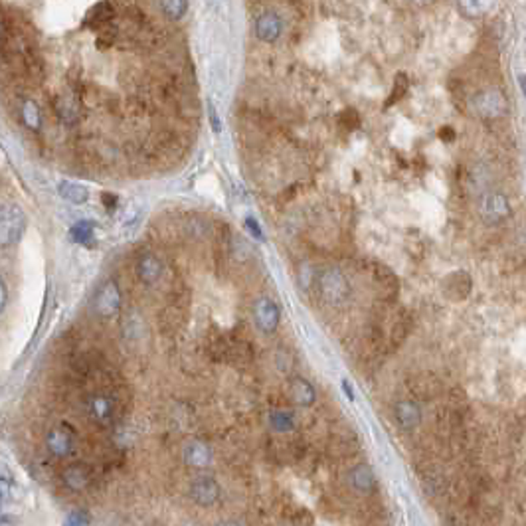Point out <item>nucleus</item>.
<instances>
[{
	"label": "nucleus",
	"instance_id": "nucleus-19",
	"mask_svg": "<svg viewBox=\"0 0 526 526\" xmlns=\"http://www.w3.org/2000/svg\"><path fill=\"white\" fill-rule=\"evenodd\" d=\"M291 398L299 406H311L315 401V390L311 386V382H307L305 378L297 376L291 380Z\"/></svg>",
	"mask_w": 526,
	"mask_h": 526
},
{
	"label": "nucleus",
	"instance_id": "nucleus-10",
	"mask_svg": "<svg viewBox=\"0 0 526 526\" xmlns=\"http://www.w3.org/2000/svg\"><path fill=\"white\" fill-rule=\"evenodd\" d=\"M190 497L194 502L202 505V507H210L220 498V487L214 479L210 477H198L190 483Z\"/></svg>",
	"mask_w": 526,
	"mask_h": 526
},
{
	"label": "nucleus",
	"instance_id": "nucleus-24",
	"mask_svg": "<svg viewBox=\"0 0 526 526\" xmlns=\"http://www.w3.org/2000/svg\"><path fill=\"white\" fill-rule=\"evenodd\" d=\"M161 6L170 20H182L190 8V2L188 0H161Z\"/></svg>",
	"mask_w": 526,
	"mask_h": 526
},
{
	"label": "nucleus",
	"instance_id": "nucleus-2",
	"mask_svg": "<svg viewBox=\"0 0 526 526\" xmlns=\"http://www.w3.org/2000/svg\"><path fill=\"white\" fill-rule=\"evenodd\" d=\"M366 271L370 275V281H372L374 289L378 293L380 301L384 303H394L396 297H398V291H400V281H398V275L380 262H370L366 265Z\"/></svg>",
	"mask_w": 526,
	"mask_h": 526
},
{
	"label": "nucleus",
	"instance_id": "nucleus-22",
	"mask_svg": "<svg viewBox=\"0 0 526 526\" xmlns=\"http://www.w3.org/2000/svg\"><path fill=\"white\" fill-rule=\"evenodd\" d=\"M22 121H24V125H26L30 131H36V133H38L42 129L40 107H38L32 99L22 105Z\"/></svg>",
	"mask_w": 526,
	"mask_h": 526
},
{
	"label": "nucleus",
	"instance_id": "nucleus-12",
	"mask_svg": "<svg viewBox=\"0 0 526 526\" xmlns=\"http://www.w3.org/2000/svg\"><path fill=\"white\" fill-rule=\"evenodd\" d=\"M62 479H64V484L69 487L71 491H82L93 481V473L83 463H71L62 471Z\"/></svg>",
	"mask_w": 526,
	"mask_h": 526
},
{
	"label": "nucleus",
	"instance_id": "nucleus-15",
	"mask_svg": "<svg viewBox=\"0 0 526 526\" xmlns=\"http://www.w3.org/2000/svg\"><path fill=\"white\" fill-rule=\"evenodd\" d=\"M410 332V317L406 311L398 309L392 317V329H390V336H388V348H398V346L406 341Z\"/></svg>",
	"mask_w": 526,
	"mask_h": 526
},
{
	"label": "nucleus",
	"instance_id": "nucleus-11",
	"mask_svg": "<svg viewBox=\"0 0 526 526\" xmlns=\"http://www.w3.org/2000/svg\"><path fill=\"white\" fill-rule=\"evenodd\" d=\"M481 212H483L484 220L493 224V221H500L502 218H507L511 212V206L502 194H487L483 198V204H481Z\"/></svg>",
	"mask_w": 526,
	"mask_h": 526
},
{
	"label": "nucleus",
	"instance_id": "nucleus-30",
	"mask_svg": "<svg viewBox=\"0 0 526 526\" xmlns=\"http://www.w3.org/2000/svg\"><path fill=\"white\" fill-rule=\"evenodd\" d=\"M10 483H12V477L6 467H2V477H0V493H2V498L6 500L8 495H10Z\"/></svg>",
	"mask_w": 526,
	"mask_h": 526
},
{
	"label": "nucleus",
	"instance_id": "nucleus-5",
	"mask_svg": "<svg viewBox=\"0 0 526 526\" xmlns=\"http://www.w3.org/2000/svg\"><path fill=\"white\" fill-rule=\"evenodd\" d=\"M46 445L50 449V453L55 457H68L73 453V447H75V435H73V429L69 428L68 424H62L54 428L48 437H46Z\"/></svg>",
	"mask_w": 526,
	"mask_h": 526
},
{
	"label": "nucleus",
	"instance_id": "nucleus-6",
	"mask_svg": "<svg viewBox=\"0 0 526 526\" xmlns=\"http://www.w3.org/2000/svg\"><path fill=\"white\" fill-rule=\"evenodd\" d=\"M253 318H255V325L257 329L263 332H273L277 331L279 327V320H281V313H279V307L273 299L269 297H262L255 307H253Z\"/></svg>",
	"mask_w": 526,
	"mask_h": 526
},
{
	"label": "nucleus",
	"instance_id": "nucleus-28",
	"mask_svg": "<svg viewBox=\"0 0 526 526\" xmlns=\"http://www.w3.org/2000/svg\"><path fill=\"white\" fill-rule=\"evenodd\" d=\"M338 119H341V123L345 125L348 131H354V129H359L360 127V117L354 109H345L341 113Z\"/></svg>",
	"mask_w": 526,
	"mask_h": 526
},
{
	"label": "nucleus",
	"instance_id": "nucleus-8",
	"mask_svg": "<svg viewBox=\"0 0 526 526\" xmlns=\"http://www.w3.org/2000/svg\"><path fill=\"white\" fill-rule=\"evenodd\" d=\"M87 412L101 428H109L115 417V401L105 394H96L87 400Z\"/></svg>",
	"mask_w": 526,
	"mask_h": 526
},
{
	"label": "nucleus",
	"instance_id": "nucleus-32",
	"mask_svg": "<svg viewBox=\"0 0 526 526\" xmlns=\"http://www.w3.org/2000/svg\"><path fill=\"white\" fill-rule=\"evenodd\" d=\"M6 305H8V283H6V279H2V283H0V307H2V311H6Z\"/></svg>",
	"mask_w": 526,
	"mask_h": 526
},
{
	"label": "nucleus",
	"instance_id": "nucleus-34",
	"mask_svg": "<svg viewBox=\"0 0 526 526\" xmlns=\"http://www.w3.org/2000/svg\"><path fill=\"white\" fill-rule=\"evenodd\" d=\"M117 200H119V198H117L115 194H107V192L103 194V204H105L107 210H109V208L113 210V208L117 206Z\"/></svg>",
	"mask_w": 526,
	"mask_h": 526
},
{
	"label": "nucleus",
	"instance_id": "nucleus-13",
	"mask_svg": "<svg viewBox=\"0 0 526 526\" xmlns=\"http://www.w3.org/2000/svg\"><path fill=\"white\" fill-rule=\"evenodd\" d=\"M137 275L145 285H152L163 275V263L152 253H143L137 262Z\"/></svg>",
	"mask_w": 526,
	"mask_h": 526
},
{
	"label": "nucleus",
	"instance_id": "nucleus-16",
	"mask_svg": "<svg viewBox=\"0 0 526 526\" xmlns=\"http://www.w3.org/2000/svg\"><path fill=\"white\" fill-rule=\"evenodd\" d=\"M396 419L403 429H414L421 421V410L415 401L403 400L396 403Z\"/></svg>",
	"mask_w": 526,
	"mask_h": 526
},
{
	"label": "nucleus",
	"instance_id": "nucleus-27",
	"mask_svg": "<svg viewBox=\"0 0 526 526\" xmlns=\"http://www.w3.org/2000/svg\"><path fill=\"white\" fill-rule=\"evenodd\" d=\"M271 424H273V428L277 431H289L293 429V419H291L289 414H285V412H277V414L271 415Z\"/></svg>",
	"mask_w": 526,
	"mask_h": 526
},
{
	"label": "nucleus",
	"instance_id": "nucleus-21",
	"mask_svg": "<svg viewBox=\"0 0 526 526\" xmlns=\"http://www.w3.org/2000/svg\"><path fill=\"white\" fill-rule=\"evenodd\" d=\"M186 461L192 467H206L210 463V449L204 443L194 442L186 447Z\"/></svg>",
	"mask_w": 526,
	"mask_h": 526
},
{
	"label": "nucleus",
	"instance_id": "nucleus-31",
	"mask_svg": "<svg viewBox=\"0 0 526 526\" xmlns=\"http://www.w3.org/2000/svg\"><path fill=\"white\" fill-rule=\"evenodd\" d=\"M293 523H295V525H313V523H315V518L311 516V512L305 511V509H301V511L295 512V518H293Z\"/></svg>",
	"mask_w": 526,
	"mask_h": 526
},
{
	"label": "nucleus",
	"instance_id": "nucleus-18",
	"mask_svg": "<svg viewBox=\"0 0 526 526\" xmlns=\"http://www.w3.org/2000/svg\"><path fill=\"white\" fill-rule=\"evenodd\" d=\"M115 16V10H113V6H111L107 0H103V2H97L96 6L87 12L85 16V26L97 28L105 26V24H109V20Z\"/></svg>",
	"mask_w": 526,
	"mask_h": 526
},
{
	"label": "nucleus",
	"instance_id": "nucleus-29",
	"mask_svg": "<svg viewBox=\"0 0 526 526\" xmlns=\"http://www.w3.org/2000/svg\"><path fill=\"white\" fill-rule=\"evenodd\" d=\"M208 119H210V125H212V131H214V133H220L221 121H220V117H218V111H216V107H214V103H212V101H208Z\"/></svg>",
	"mask_w": 526,
	"mask_h": 526
},
{
	"label": "nucleus",
	"instance_id": "nucleus-20",
	"mask_svg": "<svg viewBox=\"0 0 526 526\" xmlns=\"http://www.w3.org/2000/svg\"><path fill=\"white\" fill-rule=\"evenodd\" d=\"M57 192H60V196L64 200H68L71 204H83L89 198V190L83 184H80V182H71V180H64L57 186Z\"/></svg>",
	"mask_w": 526,
	"mask_h": 526
},
{
	"label": "nucleus",
	"instance_id": "nucleus-25",
	"mask_svg": "<svg viewBox=\"0 0 526 526\" xmlns=\"http://www.w3.org/2000/svg\"><path fill=\"white\" fill-rule=\"evenodd\" d=\"M71 235L75 237V242H80L83 246H91L93 242V224L89 221H78L71 228Z\"/></svg>",
	"mask_w": 526,
	"mask_h": 526
},
{
	"label": "nucleus",
	"instance_id": "nucleus-37",
	"mask_svg": "<svg viewBox=\"0 0 526 526\" xmlns=\"http://www.w3.org/2000/svg\"><path fill=\"white\" fill-rule=\"evenodd\" d=\"M343 390H345V394H348V398H350V400H354V396H352V390H350V384H348L346 380H343Z\"/></svg>",
	"mask_w": 526,
	"mask_h": 526
},
{
	"label": "nucleus",
	"instance_id": "nucleus-26",
	"mask_svg": "<svg viewBox=\"0 0 526 526\" xmlns=\"http://www.w3.org/2000/svg\"><path fill=\"white\" fill-rule=\"evenodd\" d=\"M408 85H410V83H408V78H406L403 73H398V75H396V80H394L392 93H390V97H388L386 107L394 105V103H398L401 97L406 96V91H408Z\"/></svg>",
	"mask_w": 526,
	"mask_h": 526
},
{
	"label": "nucleus",
	"instance_id": "nucleus-3",
	"mask_svg": "<svg viewBox=\"0 0 526 526\" xmlns=\"http://www.w3.org/2000/svg\"><path fill=\"white\" fill-rule=\"evenodd\" d=\"M26 230V216L18 204H4L0 216V244L2 248H10L18 244Z\"/></svg>",
	"mask_w": 526,
	"mask_h": 526
},
{
	"label": "nucleus",
	"instance_id": "nucleus-36",
	"mask_svg": "<svg viewBox=\"0 0 526 526\" xmlns=\"http://www.w3.org/2000/svg\"><path fill=\"white\" fill-rule=\"evenodd\" d=\"M518 85H520V91H523V93H525V97H526V75L525 73H520V75H518Z\"/></svg>",
	"mask_w": 526,
	"mask_h": 526
},
{
	"label": "nucleus",
	"instance_id": "nucleus-1",
	"mask_svg": "<svg viewBox=\"0 0 526 526\" xmlns=\"http://www.w3.org/2000/svg\"><path fill=\"white\" fill-rule=\"evenodd\" d=\"M317 289L320 299L332 307H341L350 297V283L336 267H327L325 271H320V275L317 277Z\"/></svg>",
	"mask_w": 526,
	"mask_h": 526
},
{
	"label": "nucleus",
	"instance_id": "nucleus-9",
	"mask_svg": "<svg viewBox=\"0 0 526 526\" xmlns=\"http://www.w3.org/2000/svg\"><path fill=\"white\" fill-rule=\"evenodd\" d=\"M283 34V20L277 12H263L255 20V36L265 44H273Z\"/></svg>",
	"mask_w": 526,
	"mask_h": 526
},
{
	"label": "nucleus",
	"instance_id": "nucleus-7",
	"mask_svg": "<svg viewBox=\"0 0 526 526\" xmlns=\"http://www.w3.org/2000/svg\"><path fill=\"white\" fill-rule=\"evenodd\" d=\"M443 295L449 301H465L471 293V277L467 271H453L449 275H445L442 283Z\"/></svg>",
	"mask_w": 526,
	"mask_h": 526
},
{
	"label": "nucleus",
	"instance_id": "nucleus-14",
	"mask_svg": "<svg viewBox=\"0 0 526 526\" xmlns=\"http://www.w3.org/2000/svg\"><path fill=\"white\" fill-rule=\"evenodd\" d=\"M475 109L483 117H498L505 111V99L498 91H484L475 97Z\"/></svg>",
	"mask_w": 526,
	"mask_h": 526
},
{
	"label": "nucleus",
	"instance_id": "nucleus-35",
	"mask_svg": "<svg viewBox=\"0 0 526 526\" xmlns=\"http://www.w3.org/2000/svg\"><path fill=\"white\" fill-rule=\"evenodd\" d=\"M439 137H442L443 140H453V138H455V131H453L451 127H443L442 131H439Z\"/></svg>",
	"mask_w": 526,
	"mask_h": 526
},
{
	"label": "nucleus",
	"instance_id": "nucleus-38",
	"mask_svg": "<svg viewBox=\"0 0 526 526\" xmlns=\"http://www.w3.org/2000/svg\"><path fill=\"white\" fill-rule=\"evenodd\" d=\"M417 2H428V0H417Z\"/></svg>",
	"mask_w": 526,
	"mask_h": 526
},
{
	"label": "nucleus",
	"instance_id": "nucleus-23",
	"mask_svg": "<svg viewBox=\"0 0 526 526\" xmlns=\"http://www.w3.org/2000/svg\"><path fill=\"white\" fill-rule=\"evenodd\" d=\"M459 4L469 16H483L497 6V0H459Z\"/></svg>",
	"mask_w": 526,
	"mask_h": 526
},
{
	"label": "nucleus",
	"instance_id": "nucleus-17",
	"mask_svg": "<svg viewBox=\"0 0 526 526\" xmlns=\"http://www.w3.org/2000/svg\"><path fill=\"white\" fill-rule=\"evenodd\" d=\"M348 481L356 491H362V493H370L376 487V477L368 465H356L354 469H350Z\"/></svg>",
	"mask_w": 526,
	"mask_h": 526
},
{
	"label": "nucleus",
	"instance_id": "nucleus-4",
	"mask_svg": "<svg viewBox=\"0 0 526 526\" xmlns=\"http://www.w3.org/2000/svg\"><path fill=\"white\" fill-rule=\"evenodd\" d=\"M93 305H96L97 315L103 318H109L119 313V309H121V289H119V285H117L115 279L105 281L97 289Z\"/></svg>",
	"mask_w": 526,
	"mask_h": 526
},
{
	"label": "nucleus",
	"instance_id": "nucleus-33",
	"mask_svg": "<svg viewBox=\"0 0 526 526\" xmlns=\"http://www.w3.org/2000/svg\"><path fill=\"white\" fill-rule=\"evenodd\" d=\"M246 226H248V230L255 235V237H262V230H260L257 221L253 220V218H246Z\"/></svg>",
	"mask_w": 526,
	"mask_h": 526
}]
</instances>
